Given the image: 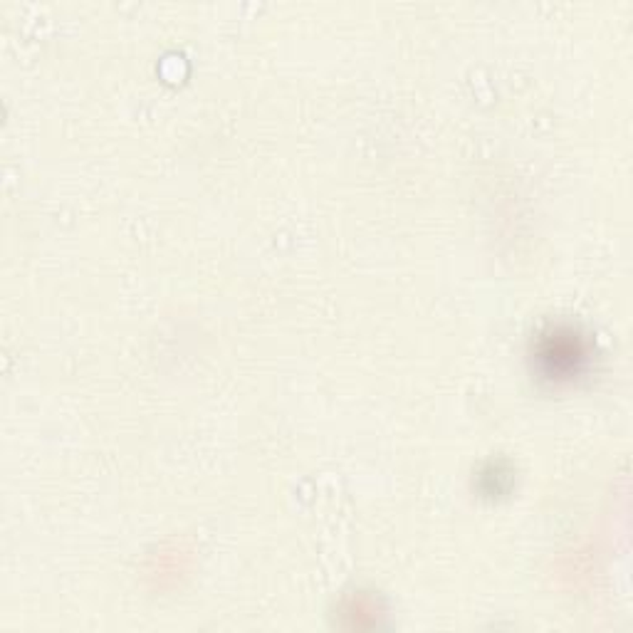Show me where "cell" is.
<instances>
[{"instance_id": "cell-1", "label": "cell", "mask_w": 633, "mask_h": 633, "mask_svg": "<svg viewBox=\"0 0 633 633\" xmlns=\"http://www.w3.org/2000/svg\"><path fill=\"white\" fill-rule=\"evenodd\" d=\"M542 359L552 364V373L577 372V362L581 359V349H579L574 339H559V336H554V345L547 346V349L542 352Z\"/></svg>"}]
</instances>
